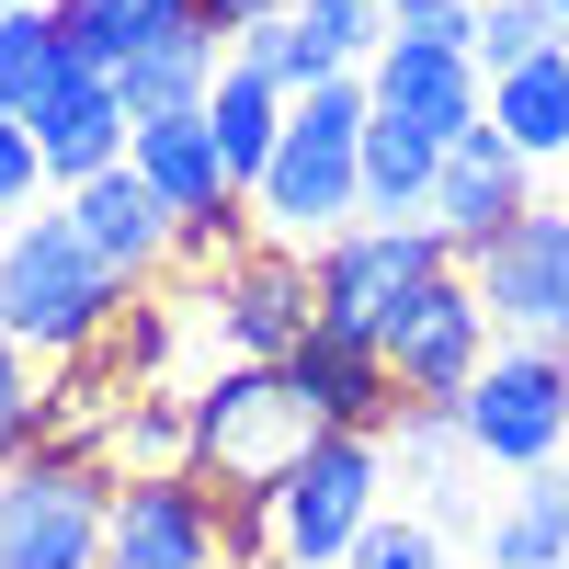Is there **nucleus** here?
Instances as JSON below:
<instances>
[{
    "instance_id": "obj_24",
    "label": "nucleus",
    "mask_w": 569,
    "mask_h": 569,
    "mask_svg": "<svg viewBox=\"0 0 569 569\" xmlns=\"http://www.w3.org/2000/svg\"><path fill=\"white\" fill-rule=\"evenodd\" d=\"M433 137H410V126H388V114H365V217H388V228H410L421 206H433Z\"/></svg>"
},
{
    "instance_id": "obj_25",
    "label": "nucleus",
    "mask_w": 569,
    "mask_h": 569,
    "mask_svg": "<svg viewBox=\"0 0 569 569\" xmlns=\"http://www.w3.org/2000/svg\"><path fill=\"white\" fill-rule=\"evenodd\" d=\"M69 69V34L58 12H0V126H23L46 103V80Z\"/></svg>"
},
{
    "instance_id": "obj_6",
    "label": "nucleus",
    "mask_w": 569,
    "mask_h": 569,
    "mask_svg": "<svg viewBox=\"0 0 569 569\" xmlns=\"http://www.w3.org/2000/svg\"><path fill=\"white\" fill-rule=\"evenodd\" d=\"M456 445L479 456L490 479H547L569 456V353L490 342V365L467 376V399H456Z\"/></svg>"
},
{
    "instance_id": "obj_38",
    "label": "nucleus",
    "mask_w": 569,
    "mask_h": 569,
    "mask_svg": "<svg viewBox=\"0 0 569 569\" xmlns=\"http://www.w3.org/2000/svg\"><path fill=\"white\" fill-rule=\"evenodd\" d=\"M558 569H569V558H558Z\"/></svg>"
},
{
    "instance_id": "obj_23",
    "label": "nucleus",
    "mask_w": 569,
    "mask_h": 569,
    "mask_svg": "<svg viewBox=\"0 0 569 569\" xmlns=\"http://www.w3.org/2000/svg\"><path fill=\"white\" fill-rule=\"evenodd\" d=\"M284 103H297V91H273V80H262V69H240V58H228V69H217V91H206V126H217L228 171H240V194H251V182H262V160H273Z\"/></svg>"
},
{
    "instance_id": "obj_32",
    "label": "nucleus",
    "mask_w": 569,
    "mask_h": 569,
    "mask_svg": "<svg viewBox=\"0 0 569 569\" xmlns=\"http://www.w3.org/2000/svg\"><path fill=\"white\" fill-rule=\"evenodd\" d=\"M0 353H23V342H12V319H0Z\"/></svg>"
},
{
    "instance_id": "obj_15",
    "label": "nucleus",
    "mask_w": 569,
    "mask_h": 569,
    "mask_svg": "<svg viewBox=\"0 0 569 569\" xmlns=\"http://www.w3.org/2000/svg\"><path fill=\"white\" fill-rule=\"evenodd\" d=\"M23 137H34V160H46V182H91V171H114L126 160V103H114V69H91V58H69L58 80H46V103L23 114Z\"/></svg>"
},
{
    "instance_id": "obj_33",
    "label": "nucleus",
    "mask_w": 569,
    "mask_h": 569,
    "mask_svg": "<svg viewBox=\"0 0 569 569\" xmlns=\"http://www.w3.org/2000/svg\"><path fill=\"white\" fill-rule=\"evenodd\" d=\"M547 479H558V490H569V456H558V467H547Z\"/></svg>"
},
{
    "instance_id": "obj_31",
    "label": "nucleus",
    "mask_w": 569,
    "mask_h": 569,
    "mask_svg": "<svg viewBox=\"0 0 569 569\" xmlns=\"http://www.w3.org/2000/svg\"><path fill=\"white\" fill-rule=\"evenodd\" d=\"M46 445V421H0V467H12V456H34Z\"/></svg>"
},
{
    "instance_id": "obj_11",
    "label": "nucleus",
    "mask_w": 569,
    "mask_h": 569,
    "mask_svg": "<svg viewBox=\"0 0 569 569\" xmlns=\"http://www.w3.org/2000/svg\"><path fill=\"white\" fill-rule=\"evenodd\" d=\"M103 569H228V490L182 479H114L103 512Z\"/></svg>"
},
{
    "instance_id": "obj_13",
    "label": "nucleus",
    "mask_w": 569,
    "mask_h": 569,
    "mask_svg": "<svg viewBox=\"0 0 569 569\" xmlns=\"http://www.w3.org/2000/svg\"><path fill=\"white\" fill-rule=\"evenodd\" d=\"M490 342H501V330H490V308H479V284H467V262L433 284V297H421L399 330H388V342H376V353H388V376H399V399H467V376H479L490 365Z\"/></svg>"
},
{
    "instance_id": "obj_14",
    "label": "nucleus",
    "mask_w": 569,
    "mask_h": 569,
    "mask_svg": "<svg viewBox=\"0 0 569 569\" xmlns=\"http://www.w3.org/2000/svg\"><path fill=\"white\" fill-rule=\"evenodd\" d=\"M365 103L388 114V126H410V137H433V149H456V137L490 114V80H479L467 46H376Z\"/></svg>"
},
{
    "instance_id": "obj_3",
    "label": "nucleus",
    "mask_w": 569,
    "mask_h": 569,
    "mask_svg": "<svg viewBox=\"0 0 569 569\" xmlns=\"http://www.w3.org/2000/svg\"><path fill=\"white\" fill-rule=\"evenodd\" d=\"M456 273V240L445 228H388V217H353L342 240L308 251V284H319V330H342V342H388V330L433 297Z\"/></svg>"
},
{
    "instance_id": "obj_27",
    "label": "nucleus",
    "mask_w": 569,
    "mask_h": 569,
    "mask_svg": "<svg viewBox=\"0 0 569 569\" xmlns=\"http://www.w3.org/2000/svg\"><path fill=\"white\" fill-rule=\"evenodd\" d=\"M342 569H456V558H445V525H421V512H376Z\"/></svg>"
},
{
    "instance_id": "obj_7",
    "label": "nucleus",
    "mask_w": 569,
    "mask_h": 569,
    "mask_svg": "<svg viewBox=\"0 0 569 569\" xmlns=\"http://www.w3.org/2000/svg\"><path fill=\"white\" fill-rule=\"evenodd\" d=\"M114 467L46 433L34 456L0 467V569H103Z\"/></svg>"
},
{
    "instance_id": "obj_34",
    "label": "nucleus",
    "mask_w": 569,
    "mask_h": 569,
    "mask_svg": "<svg viewBox=\"0 0 569 569\" xmlns=\"http://www.w3.org/2000/svg\"><path fill=\"white\" fill-rule=\"evenodd\" d=\"M547 12H558V34H569V0H547Z\"/></svg>"
},
{
    "instance_id": "obj_2",
    "label": "nucleus",
    "mask_w": 569,
    "mask_h": 569,
    "mask_svg": "<svg viewBox=\"0 0 569 569\" xmlns=\"http://www.w3.org/2000/svg\"><path fill=\"white\" fill-rule=\"evenodd\" d=\"M137 308V284L80 240V217L46 194L34 217H12L0 228V319H12V342L34 353V365H69V353H91L103 330Z\"/></svg>"
},
{
    "instance_id": "obj_37",
    "label": "nucleus",
    "mask_w": 569,
    "mask_h": 569,
    "mask_svg": "<svg viewBox=\"0 0 569 569\" xmlns=\"http://www.w3.org/2000/svg\"><path fill=\"white\" fill-rule=\"evenodd\" d=\"M228 569H240V558H228Z\"/></svg>"
},
{
    "instance_id": "obj_4",
    "label": "nucleus",
    "mask_w": 569,
    "mask_h": 569,
    "mask_svg": "<svg viewBox=\"0 0 569 569\" xmlns=\"http://www.w3.org/2000/svg\"><path fill=\"white\" fill-rule=\"evenodd\" d=\"M182 410H194V479L206 490H251L262 501L284 467L319 445V410L284 388V365H217Z\"/></svg>"
},
{
    "instance_id": "obj_19",
    "label": "nucleus",
    "mask_w": 569,
    "mask_h": 569,
    "mask_svg": "<svg viewBox=\"0 0 569 569\" xmlns=\"http://www.w3.org/2000/svg\"><path fill=\"white\" fill-rule=\"evenodd\" d=\"M569 558V490L558 479H512L479 512V569H558Z\"/></svg>"
},
{
    "instance_id": "obj_9",
    "label": "nucleus",
    "mask_w": 569,
    "mask_h": 569,
    "mask_svg": "<svg viewBox=\"0 0 569 569\" xmlns=\"http://www.w3.org/2000/svg\"><path fill=\"white\" fill-rule=\"evenodd\" d=\"M126 160L149 171V194L171 206L182 251H206V262H217V251H240V240H251V194H240V171H228L206 103H194V114H160V126H137V137H126Z\"/></svg>"
},
{
    "instance_id": "obj_28",
    "label": "nucleus",
    "mask_w": 569,
    "mask_h": 569,
    "mask_svg": "<svg viewBox=\"0 0 569 569\" xmlns=\"http://www.w3.org/2000/svg\"><path fill=\"white\" fill-rule=\"evenodd\" d=\"M479 0H388V46H467Z\"/></svg>"
},
{
    "instance_id": "obj_29",
    "label": "nucleus",
    "mask_w": 569,
    "mask_h": 569,
    "mask_svg": "<svg viewBox=\"0 0 569 569\" xmlns=\"http://www.w3.org/2000/svg\"><path fill=\"white\" fill-rule=\"evenodd\" d=\"M46 194H58V182H46L34 137H23V126H0V228H12V217H34Z\"/></svg>"
},
{
    "instance_id": "obj_17",
    "label": "nucleus",
    "mask_w": 569,
    "mask_h": 569,
    "mask_svg": "<svg viewBox=\"0 0 569 569\" xmlns=\"http://www.w3.org/2000/svg\"><path fill=\"white\" fill-rule=\"evenodd\" d=\"M284 388L319 410V433H388L399 421V376L376 342H342V330H308L297 353H284Z\"/></svg>"
},
{
    "instance_id": "obj_5",
    "label": "nucleus",
    "mask_w": 569,
    "mask_h": 569,
    "mask_svg": "<svg viewBox=\"0 0 569 569\" xmlns=\"http://www.w3.org/2000/svg\"><path fill=\"white\" fill-rule=\"evenodd\" d=\"M376 512H388V433H319V445L262 490L273 558H297V569H342V558L365 547Z\"/></svg>"
},
{
    "instance_id": "obj_16",
    "label": "nucleus",
    "mask_w": 569,
    "mask_h": 569,
    "mask_svg": "<svg viewBox=\"0 0 569 569\" xmlns=\"http://www.w3.org/2000/svg\"><path fill=\"white\" fill-rule=\"evenodd\" d=\"M69 217H80V240L91 251H103L126 284H149L171 251H182V228H171V206L149 194V171H137V160H114V171H91V182H69V194H58Z\"/></svg>"
},
{
    "instance_id": "obj_26",
    "label": "nucleus",
    "mask_w": 569,
    "mask_h": 569,
    "mask_svg": "<svg viewBox=\"0 0 569 569\" xmlns=\"http://www.w3.org/2000/svg\"><path fill=\"white\" fill-rule=\"evenodd\" d=\"M547 46H569L547 0H479V23H467V58H479V80H512V69H536Z\"/></svg>"
},
{
    "instance_id": "obj_1",
    "label": "nucleus",
    "mask_w": 569,
    "mask_h": 569,
    "mask_svg": "<svg viewBox=\"0 0 569 569\" xmlns=\"http://www.w3.org/2000/svg\"><path fill=\"white\" fill-rule=\"evenodd\" d=\"M365 114H376L365 80H319V91L284 103V137H273V160L251 182V240L319 251L365 217Z\"/></svg>"
},
{
    "instance_id": "obj_36",
    "label": "nucleus",
    "mask_w": 569,
    "mask_h": 569,
    "mask_svg": "<svg viewBox=\"0 0 569 569\" xmlns=\"http://www.w3.org/2000/svg\"><path fill=\"white\" fill-rule=\"evenodd\" d=\"M376 12H388V0H376Z\"/></svg>"
},
{
    "instance_id": "obj_12",
    "label": "nucleus",
    "mask_w": 569,
    "mask_h": 569,
    "mask_svg": "<svg viewBox=\"0 0 569 569\" xmlns=\"http://www.w3.org/2000/svg\"><path fill=\"white\" fill-rule=\"evenodd\" d=\"M525 206H536V160H525V149H512V137L479 114V126H467L456 149L433 160V206H421V228H445L456 262H467V251H490Z\"/></svg>"
},
{
    "instance_id": "obj_8",
    "label": "nucleus",
    "mask_w": 569,
    "mask_h": 569,
    "mask_svg": "<svg viewBox=\"0 0 569 569\" xmlns=\"http://www.w3.org/2000/svg\"><path fill=\"white\" fill-rule=\"evenodd\" d=\"M206 342L228 365H284L319 330V284H308V251H273V240H240V251H217L206 262Z\"/></svg>"
},
{
    "instance_id": "obj_20",
    "label": "nucleus",
    "mask_w": 569,
    "mask_h": 569,
    "mask_svg": "<svg viewBox=\"0 0 569 569\" xmlns=\"http://www.w3.org/2000/svg\"><path fill=\"white\" fill-rule=\"evenodd\" d=\"M490 126H501L536 171H569V46H547L536 69L490 80Z\"/></svg>"
},
{
    "instance_id": "obj_18",
    "label": "nucleus",
    "mask_w": 569,
    "mask_h": 569,
    "mask_svg": "<svg viewBox=\"0 0 569 569\" xmlns=\"http://www.w3.org/2000/svg\"><path fill=\"white\" fill-rule=\"evenodd\" d=\"M58 34H69V58L126 69L149 46H171V34H206V12L194 0H58Z\"/></svg>"
},
{
    "instance_id": "obj_30",
    "label": "nucleus",
    "mask_w": 569,
    "mask_h": 569,
    "mask_svg": "<svg viewBox=\"0 0 569 569\" xmlns=\"http://www.w3.org/2000/svg\"><path fill=\"white\" fill-rule=\"evenodd\" d=\"M194 12H206V34L228 46V34H251V23H273V12H284V0H194Z\"/></svg>"
},
{
    "instance_id": "obj_35",
    "label": "nucleus",
    "mask_w": 569,
    "mask_h": 569,
    "mask_svg": "<svg viewBox=\"0 0 569 569\" xmlns=\"http://www.w3.org/2000/svg\"><path fill=\"white\" fill-rule=\"evenodd\" d=\"M251 569H297V558H251Z\"/></svg>"
},
{
    "instance_id": "obj_22",
    "label": "nucleus",
    "mask_w": 569,
    "mask_h": 569,
    "mask_svg": "<svg viewBox=\"0 0 569 569\" xmlns=\"http://www.w3.org/2000/svg\"><path fill=\"white\" fill-rule=\"evenodd\" d=\"M103 467L114 479H182L194 467V410L160 399V388H126L114 421H103Z\"/></svg>"
},
{
    "instance_id": "obj_10",
    "label": "nucleus",
    "mask_w": 569,
    "mask_h": 569,
    "mask_svg": "<svg viewBox=\"0 0 569 569\" xmlns=\"http://www.w3.org/2000/svg\"><path fill=\"white\" fill-rule=\"evenodd\" d=\"M467 284H479L501 342H558L569 330V194H536L490 251H467Z\"/></svg>"
},
{
    "instance_id": "obj_21",
    "label": "nucleus",
    "mask_w": 569,
    "mask_h": 569,
    "mask_svg": "<svg viewBox=\"0 0 569 569\" xmlns=\"http://www.w3.org/2000/svg\"><path fill=\"white\" fill-rule=\"evenodd\" d=\"M217 69H228V46H217V34H171V46H149V58H126V69H114V103H126V126L194 114L206 91H217Z\"/></svg>"
}]
</instances>
